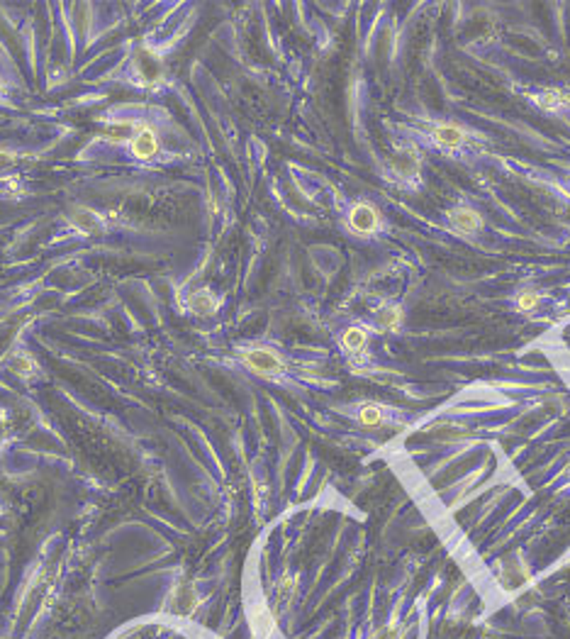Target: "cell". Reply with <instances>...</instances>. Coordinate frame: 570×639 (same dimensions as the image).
Returning <instances> with one entry per match:
<instances>
[{
	"mask_svg": "<svg viewBox=\"0 0 570 639\" xmlns=\"http://www.w3.org/2000/svg\"><path fill=\"white\" fill-rule=\"evenodd\" d=\"M560 93V102H563V108H570V88H558Z\"/></svg>",
	"mask_w": 570,
	"mask_h": 639,
	"instance_id": "cell-20",
	"label": "cell"
},
{
	"mask_svg": "<svg viewBox=\"0 0 570 639\" xmlns=\"http://www.w3.org/2000/svg\"><path fill=\"white\" fill-rule=\"evenodd\" d=\"M132 154H135L137 159H141V162H146V159H154V156L159 154V137H157V132H154L151 127L135 129V135H132Z\"/></svg>",
	"mask_w": 570,
	"mask_h": 639,
	"instance_id": "cell-4",
	"label": "cell"
},
{
	"mask_svg": "<svg viewBox=\"0 0 570 639\" xmlns=\"http://www.w3.org/2000/svg\"><path fill=\"white\" fill-rule=\"evenodd\" d=\"M242 361L247 369H251L258 376H278L283 373V361L275 351L261 349V347H253V349H242Z\"/></svg>",
	"mask_w": 570,
	"mask_h": 639,
	"instance_id": "cell-1",
	"label": "cell"
},
{
	"mask_svg": "<svg viewBox=\"0 0 570 639\" xmlns=\"http://www.w3.org/2000/svg\"><path fill=\"white\" fill-rule=\"evenodd\" d=\"M69 220H71V225L78 232H83V235H98V232L105 230V222H102V217L98 215L95 210L81 208V205H76V208L71 210Z\"/></svg>",
	"mask_w": 570,
	"mask_h": 639,
	"instance_id": "cell-5",
	"label": "cell"
},
{
	"mask_svg": "<svg viewBox=\"0 0 570 639\" xmlns=\"http://www.w3.org/2000/svg\"><path fill=\"white\" fill-rule=\"evenodd\" d=\"M434 142L444 149H458L466 142V132L456 124H439L434 127Z\"/></svg>",
	"mask_w": 570,
	"mask_h": 639,
	"instance_id": "cell-8",
	"label": "cell"
},
{
	"mask_svg": "<svg viewBox=\"0 0 570 639\" xmlns=\"http://www.w3.org/2000/svg\"><path fill=\"white\" fill-rule=\"evenodd\" d=\"M253 629H256L258 639H266L271 634V629H273V618H271V612L264 605L256 607V612H253Z\"/></svg>",
	"mask_w": 570,
	"mask_h": 639,
	"instance_id": "cell-13",
	"label": "cell"
},
{
	"mask_svg": "<svg viewBox=\"0 0 570 639\" xmlns=\"http://www.w3.org/2000/svg\"><path fill=\"white\" fill-rule=\"evenodd\" d=\"M395 166L402 176H412L417 171V159H414V151H402V154H395Z\"/></svg>",
	"mask_w": 570,
	"mask_h": 639,
	"instance_id": "cell-15",
	"label": "cell"
},
{
	"mask_svg": "<svg viewBox=\"0 0 570 639\" xmlns=\"http://www.w3.org/2000/svg\"><path fill=\"white\" fill-rule=\"evenodd\" d=\"M12 162H15V156L8 154V151H0V169H8Z\"/></svg>",
	"mask_w": 570,
	"mask_h": 639,
	"instance_id": "cell-19",
	"label": "cell"
},
{
	"mask_svg": "<svg viewBox=\"0 0 570 639\" xmlns=\"http://www.w3.org/2000/svg\"><path fill=\"white\" fill-rule=\"evenodd\" d=\"M358 422L363 424V427H380V424H383V408H380V405H376V403L361 405Z\"/></svg>",
	"mask_w": 570,
	"mask_h": 639,
	"instance_id": "cell-11",
	"label": "cell"
},
{
	"mask_svg": "<svg viewBox=\"0 0 570 639\" xmlns=\"http://www.w3.org/2000/svg\"><path fill=\"white\" fill-rule=\"evenodd\" d=\"M451 225L456 227L461 235H475V232H480V227H483V217H480V213H475V210H470V208H458L451 213Z\"/></svg>",
	"mask_w": 570,
	"mask_h": 639,
	"instance_id": "cell-6",
	"label": "cell"
},
{
	"mask_svg": "<svg viewBox=\"0 0 570 639\" xmlns=\"http://www.w3.org/2000/svg\"><path fill=\"white\" fill-rule=\"evenodd\" d=\"M341 344H344V349L349 351L351 356H363L368 349V332L363 327H349L344 329V334H341Z\"/></svg>",
	"mask_w": 570,
	"mask_h": 639,
	"instance_id": "cell-7",
	"label": "cell"
},
{
	"mask_svg": "<svg viewBox=\"0 0 570 639\" xmlns=\"http://www.w3.org/2000/svg\"><path fill=\"white\" fill-rule=\"evenodd\" d=\"M188 307L193 312H198V315H210V312H215V307H217V298L212 296L207 288L195 290L193 296L188 298Z\"/></svg>",
	"mask_w": 570,
	"mask_h": 639,
	"instance_id": "cell-9",
	"label": "cell"
},
{
	"mask_svg": "<svg viewBox=\"0 0 570 639\" xmlns=\"http://www.w3.org/2000/svg\"><path fill=\"white\" fill-rule=\"evenodd\" d=\"M135 74L139 78V83H144V86H159L163 78L161 56L157 52H151V49L139 47L135 52Z\"/></svg>",
	"mask_w": 570,
	"mask_h": 639,
	"instance_id": "cell-2",
	"label": "cell"
},
{
	"mask_svg": "<svg viewBox=\"0 0 570 639\" xmlns=\"http://www.w3.org/2000/svg\"><path fill=\"white\" fill-rule=\"evenodd\" d=\"M349 227L358 235H373L378 230V210L368 203H356L349 213Z\"/></svg>",
	"mask_w": 570,
	"mask_h": 639,
	"instance_id": "cell-3",
	"label": "cell"
},
{
	"mask_svg": "<svg viewBox=\"0 0 570 639\" xmlns=\"http://www.w3.org/2000/svg\"><path fill=\"white\" fill-rule=\"evenodd\" d=\"M514 303H516V307H519L522 312H534V310H538L541 296H538V290L524 288V290H519V293H516Z\"/></svg>",
	"mask_w": 570,
	"mask_h": 639,
	"instance_id": "cell-14",
	"label": "cell"
},
{
	"mask_svg": "<svg viewBox=\"0 0 570 639\" xmlns=\"http://www.w3.org/2000/svg\"><path fill=\"white\" fill-rule=\"evenodd\" d=\"M534 100H536V105L541 110H549V113H558V110H563V102H560V93L558 88H554V91H541L534 96Z\"/></svg>",
	"mask_w": 570,
	"mask_h": 639,
	"instance_id": "cell-12",
	"label": "cell"
},
{
	"mask_svg": "<svg viewBox=\"0 0 570 639\" xmlns=\"http://www.w3.org/2000/svg\"><path fill=\"white\" fill-rule=\"evenodd\" d=\"M293 593H295V578L285 576V578L278 583V588H275V600H278L280 605H285V603H290Z\"/></svg>",
	"mask_w": 570,
	"mask_h": 639,
	"instance_id": "cell-16",
	"label": "cell"
},
{
	"mask_svg": "<svg viewBox=\"0 0 570 639\" xmlns=\"http://www.w3.org/2000/svg\"><path fill=\"white\" fill-rule=\"evenodd\" d=\"M376 323H378V327L385 329V332H395V329H400V325H402V310H400L398 305L380 307L376 315Z\"/></svg>",
	"mask_w": 570,
	"mask_h": 639,
	"instance_id": "cell-10",
	"label": "cell"
},
{
	"mask_svg": "<svg viewBox=\"0 0 570 639\" xmlns=\"http://www.w3.org/2000/svg\"><path fill=\"white\" fill-rule=\"evenodd\" d=\"M12 369H15L17 373H22V376H30V373H34L37 364H34V359L30 354H17V356H12Z\"/></svg>",
	"mask_w": 570,
	"mask_h": 639,
	"instance_id": "cell-17",
	"label": "cell"
},
{
	"mask_svg": "<svg viewBox=\"0 0 570 639\" xmlns=\"http://www.w3.org/2000/svg\"><path fill=\"white\" fill-rule=\"evenodd\" d=\"M400 629L395 627V625H387V627H383V629H378L376 632V637L373 639H400Z\"/></svg>",
	"mask_w": 570,
	"mask_h": 639,
	"instance_id": "cell-18",
	"label": "cell"
},
{
	"mask_svg": "<svg viewBox=\"0 0 570 639\" xmlns=\"http://www.w3.org/2000/svg\"><path fill=\"white\" fill-rule=\"evenodd\" d=\"M0 91H3V81H0Z\"/></svg>",
	"mask_w": 570,
	"mask_h": 639,
	"instance_id": "cell-21",
	"label": "cell"
}]
</instances>
